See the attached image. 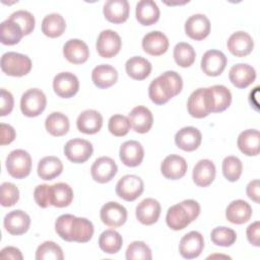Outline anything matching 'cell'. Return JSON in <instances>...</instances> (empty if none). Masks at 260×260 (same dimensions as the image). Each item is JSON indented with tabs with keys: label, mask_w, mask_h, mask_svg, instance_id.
<instances>
[{
	"label": "cell",
	"mask_w": 260,
	"mask_h": 260,
	"mask_svg": "<svg viewBox=\"0 0 260 260\" xmlns=\"http://www.w3.org/2000/svg\"><path fill=\"white\" fill-rule=\"evenodd\" d=\"M99 245L105 253L115 254L122 248L123 239L118 232L114 230H106L99 238Z\"/></svg>",
	"instance_id": "60d3db41"
},
{
	"label": "cell",
	"mask_w": 260,
	"mask_h": 260,
	"mask_svg": "<svg viewBox=\"0 0 260 260\" xmlns=\"http://www.w3.org/2000/svg\"><path fill=\"white\" fill-rule=\"evenodd\" d=\"M130 6L127 0H108L104 5V15L112 23H122L128 19Z\"/></svg>",
	"instance_id": "ffe728a7"
},
{
	"label": "cell",
	"mask_w": 260,
	"mask_h": 260,
	"mask_svg": "<svg viewBox=\"0 0 260 260\" xmlns=\"http://www.w3.org/2000/svg\"><path fill=\"white\" fill-rule=\"evenodd\" d=\"M23 31L18 23L7 18L0 25V41L3 45L12 46L18 44L23 37Z\"/></svg>",
	"instance_id": "8d00e7d4"
},
{
	"label": "cell",
	"mask_w": 260,
	"mask_h": 260,
	"mask_svg": "<svg viewBox=\"0 0 260 260\" xmlns=\"http://www.w3.org/2000/svg\"><path fill=\"white\" fill-rule=\"evenodd\" d=\"M247 239L255 247L260 246V222L257 220L247 228Z\"/></svg>",
	"instance_id": "db71d44e"
},
{
	"label": "cell",
	"mask_w": 260,
	"mask_h": 260,
	"mask_svg": "<svg viewBox=\"0 0 260 260\" xmlns=\"http://www.w3.org/2000/svg\"><path fill=\"white\" fill-rule=\"evenodd\" d=\"M128 119L132 129L141 134L148 132L153 123L151 112L144 106H137L133 108L128 115Z\"/></svg>",
	"instance_id": "7402d4cb"
},
{
	"label": "cell",
	"mask_w": 260,
	"mask_h": 260,
	"mask_svg": "<svg viewBox=\"0 0 260 260\" xmlns=\"http://www.w3.org/2000/svg\"><path fill=\"white\" fill-rule=\"evenodd\" d=\"M74 215L72 214H62L60 215L55 222V231L58 234V236L67 241V242H71L70 240V235H69V231H70V225L72 222Z\"/></svg>",
	"instance_id": "f907efd6"
},
{
	"label": "cell",
	"mask_w": 260,
	"mask_h": 260,
	"mask_svg": "<svg viewBox=\"0 0 260 260\" xmlns=\"http://www.w3.org/2000/svg\"><path fill=\"white\" fill-rule=\"evenodd\" d=\"M143 190V181L136 175H125L116 185V194L125 201L136 200L142 194Z\"/></svg>",
	"instance_id": "8992f818"
},
{
	"label": "cell",
	"mask_w": 260,
	"mask_h": 260,
	"mask_svg": "<svg viewBox=\"0 0 260 260\" xmlns=\"http://www.w3.org/2000/svg\"><path fill=\"white\" fill-rule=\"evenodd\" d=\"M14 106V100L13 95L10 91L1 88V109H0V115L6 116L10 114L13 110Z\"/></svg>",
	"instance_id": "f5cc1de1"
},
{
	"label": "cell",
	"mask_w": 260,
	"mask_h": 260,
	"mask_svg": "<svg viewBox=\"0 0 260 260\" xmlns=\"http://www.w3.org/2000/svg\"><path fill=\"white\" fill-rule=\"evenodd\" d=\"M202 140L201 132L192 126L180 129L175 135L176 145L185 151H193L197 149Z\"/></svg>",
	"instance_id": "e0dca14e"
},
{
	"label": "cell",
	"mask_w": 260,
	"mask_h": 260,
	"mask_svg": "<svg viewBox=\"0 0 260 260\" xmlns=\"http://www.w3.org/2000/svg\"><path fill=\"white\" fill-rule=\"evenodd\" d=\"M215 178V166L210 159H200L194 167L192 179L199 187L209 186Z\"/></svg>",
	"instance_id": "1f68e13d"
},
{
	"label": "cell",
	"mask_w": 260,
	"mask_h": 260,
	"mask_svg": "<svg viewBox=\"0 0 260 260\" xmlns=\"http://www.w3.org/2000/svg\"><path fill=\"white\" fill-rule=\"evenodd\" d=\"M204 89L205 88H198L194 90L188 99V102H187L188 113L194 118L201 119L210 114L205 104Z\"/></svg>",
	"instance_id": "f35d334b"
},
{
	"label": "cell",
	"mask_w": 260,
	"mask_h": 260,
	"mask_svg": "<svg viewBox=\"0 0 260 260\" xmlns=\"http://www.w3.org/2000/svg\"><path fill=\"white\" fill-rule=\"evenodd\" d=\"M63 258L64 255L61 247L52 241L42 243L36 251L37 260H62Z\"/></svg>",
	"instance_id": "7bdbcfd3"
},
{
	"label": "cell",
	"mask_w": 260,
	"mask_h": 260,
	"mask_svg": "<svg viewBox=\"0 0 260 260\" xmlns=\"http://www.w3.org/2000/svg\"><path fill=\"white\" fill-rule=\"evenodd\" d=\"M120 159L130 168L139 166L144 157V149L136 140H128L122 143L120 147Z\"/></svg>",
	"instance_id": "d6986e66"
},
{
	"label": "cell",
	"mask_w": 260,
	"mask_h": 260,
	"mask_svg": "<svg viewBox=\"0 0 260 260\" xmlns=\"http://www.w3.org/2000/svg\"><path fill=\"white\" fill-rule=\"evenodd\" d=\"M69 119L66 115L60 112L51 113L45 121L46 130L53 136L59 137L67 134L69 130Z\"/></svg>",
	"instance_id": "74e56055"
},
{
	"label": "cell",
	"mask_w": 260,
	"mask_h": 260,
	"mask_svg": "<svg viewBox=\"0 0 260 260\" xmlns=\"http://www.w3.org/2000/svg\"><path fill=\"white\" fill-rule=\"evenodd\" d=\"M159 8L152 0H141L136 4V19L142 25H151L159 18Z\"/></svg>",
	"instance_id": "d6a6232c"
},
{
	"label": "cell",
	"mask_w": 260,
	"mask_h": 260,
	"mask_svg": "<svg viewBox=\"0 0 260 260\" xmlns=\"http://www.w3.org/2000/svg\"><path fill=\"white\" fill-rule=\"evenodd\" d=\"M151 258L150 248L142 241H134L127 247V260H150Z\"/></svg>",
	"instance_id": "bcb514c9"
},
{
	"label": "cell",
	"mask_w": 260,
	"mask_h": 260,
	"mask_svg": "<svg viewBox=\"0 0 260 260\" xmlns=\"http://www.w3.org/2000/svg\"><path fill=\"white\" fill-rule=\"evenodd\" d=\"M183 88V80L176 71H166L154 78L148 87V95L155 105H164L179 94Z\"/></svg>",
	"instance_id": "6da1fadb"
},
{
	"label": "cell",
	"mask_w": 260,
	"mask_h": 260,
	"mask_svg": "<svg viewBox=\"0 0 260 260\" xmlns=\"http://www.w3.org/2000/svg\"><path fill=\"white\" fill-rule=\"evenodd\" d=\"M1 69L9 76L20 77L30 71L31 60L26 55L16 52H7L1 57Z\"/></svg>",
	"instance_id": "7a4b0ae2"
},
{
	"label": "cell",
	"mask_w": 260,
	"mask_h": 260,
	"mask_svg": "<svg viewBox=\"0 0 260 260\" xmlns=\"http://www.w3.org/2000/svg\"><path fill=\"white\" fill-rule=\"evenodd\" d=\"M19 199L18 188L10 183L4 182L0 187V203L4 207L13 206Z\"/></svg>",
	"instance_id": "c3c4849f"
},
{
	"label": "cell",
	"mask_w": 260,
	"mask_h": 260,
	"mask_svg": "<svg viewBox=\"0 0 260 260\" xmlns=\"http://www.w3.org/2000/svg\"><path fill=\"white\" fill-rule=\"evenodd\" d=\"M95 47L101 57L112 58L120 52L122 41L116 31L112 29H105L99 35Z\"/></svg>",
	"instance_id": "ba28073f"
},
{
	"label": "cell",
	"mask_w": 260,
	"mask_h": 260,
	"mask_svg": "<svg viewBox=\"0 0 260 260\" xmlns=\"http://www.w3.org/2000/svg\"><path fill=\"white\" fill-rule=\"evenodd\" d=\"M185 32L189 38L201 41L210 32V21L204 14H193L185 22Z\"/></svg>",
	"instance_id": "9a60e30c"
},
{
	"label": "cell",
	"mask_w": 260,
	"mask_h": 260,
	"mask_svg": "<svg viewBox=\"0 0 260 260\" xmlns=\"http://www.w3.org/2000/svg\"><path fill=\"white\" fill-rule=\"evenodd\" d=\"M251 205L242 199H238L231 202L225 209L226 219L235 224H243L247 222L251 218Z\"/></svg>",
	"instance_id": "83f0119b"
},
{
	"label": "cell",
	"mask_w": 260,
	"mask_h": 260,
	"mask_svg": "<svg viewBox=\"0 0 260 260\" xmlns=\"http://www.w3.org/2000/svg\"><path fill=\"white\" fill-rule=\"evenodd\" d=\"M229 78L236 87L246 88L255 81L256 71L249 64L239 63L231 68Z\"/></svg>",
	"instance_id": "44dd1931"
},
{
	"label": "cell",
	"mask_w": 260,
	"mask_h": 260,
	"mask_svg": "<svg viewBox=\"0 0 260 260\" xmlns=\"http://www.w3.org/2000/svg\"><path fill=\"white\" fill-rule=\"evenodd\" d=\"M76 126L84 134H95L103 126V117L95 110H85L79 114Z\"/></svg>",
	"instance_id": "4316f807"
},
{
	"label": "cell",
	"mask_w": 260,
	"mask_h": 260,
	"mask_svg": "<svg viewBox=\"0 0 260 260\" xmlns=\"http://www.w3.org/2000/svg\"><path fill=\"white\" fill-rule=\"evenodd\" d=\"M93 232V224L90 220L84 217H73L69 231L71 242L86 243L92 238Z\"/></svg>",
	"instance_id": "4dcf8cb0"
},
{
	"label": "cell",
	"mask_w": 260,
	"mask_h": 260,
	"mask_svg": "<svg viewBox=\"0 0 260 260\" xmlns=\"http://www.w3.org/2000/svg\"><path fill=\"white\" fill-rule=\"evenodd\" d=\"M228 63L225 55L218 50H208L201 59V69L208 76L220 75Z\"/></svg>",
	"instance_id": "7c38bea8"
},
{
	"label": "cell",
	"mask_w": 260,
	"mask_h": 260,
	"mask_svg": "<svg viewBox=\"0 0 260 260\" xmlns=\"http://www.w3.org/2000/svg\"><path fill=\"white\" fill-rule=\"evenodd\" d=\"M142 48L144 52L151 56H160L167 52L169 40L164 32L153 30L143 37Z\"/></svg>",
	"instance_id": "cb8c5ba5"
},
{
	"label": "cell",
	"mask_w": 260,
	"mask_h": 260,
	"mask_svg": "<svg viewBox=\"0 0 260 260\" xmlns=\"http://www.w3.org/2000/svg\"><path fill=\"white\" fill-rule=\"evenodd\" d=\"M187 168L188 166L184 157L178 154H170L162 160L160 172L167 179L179 180L185 176Z\"/></svg>",
	"instance_id": "ac0fdd59"
},
{
	"label": "cell",
	"mask_w": 260,
	"mask_h": 260,
	"mask_svg": "<svg viewBox=\"0 0 260 260\" xmlns=\"http://www.w3.org/2000/svg\"><path fill=\"white\" fill-rule=\"evenodd\" d=\"M126 73L135 80H143L151 72V64L148 60L140 56H134L127 60L125 64Z\"/></svg>",
	"instance_id": "e575fe53"
},
{
	"label": "cell",
	"mask_w": 260,
	"mask_h": 260,
	"mask_svg": "<svg viewBox=\"0 0 260 260\" xmlns=\"http://www.w3.org/2000/svg\"><path fill=\"white\" fill-rule=\"evenodd\" d=\"M92 144L81 138H73L67 141L64 146V154L66 157L74 164L85 162L92 154Z\"/></svg>",
	"instance_id": "52a82bcc"
},
{
	"label": "cell",
	"mask_w": 260,
	"mask_h": 260,
	"mask_svg": "<svg viewBox=\"0 0 260 260\" xmlns=\"http://www.w3.org/2000/svg\"><path fill=\"white\" fill-rule=\"evenodd\" d=\"M49 199L50 205L59 208L67 207L73 200V190L66 183H55L54 185L50 186Z\"/></svg>",
	"instance_id": "f546056e"
},
{
	"label": "cell",
	"mask_w": 260,
	"mask_h": 260,
	"mask_svg": "<svg viewBox=\"0 0 260 260\" xmlns=\"http://www.w3.org/2000/svg\"><path fill=\"white\" fill-rule=\"evenodd\" d=\"M196 53L188 43H178L174 48V59L180 67H190L195 61Z\"/></svg>",
	"instance_id": "b9f144b4"
},
{
	"label": "cell",
	"mask_w": 260,
	"mask_h": 260,
	"mask_svg": "<svg viewBox=\"0 0 260 260\" xmlns=\"http://www.w3.org/2000/svg\"><path fill=\"white\" fill-rule=\"evenodd\" d=\"M237 144L239 149L248 156L259 154L260 150V134L256 129H248L240 133Z\"/></svg>",
	"instance_id": "f1b7e54d"
},
{
	"label": "cell",
	"mask_w": 260,
	"mask_h": 260,
	"mask_svg": "<svg viewBox=\"0 0 260 260\" xmlns=\"http://www.w3.org/2000/svg\"><path fill=\"white\" fill-rule=\"evenodd\" d=\"M64 57L73 64H82L89 57V49L87 45L78 39L67 41L63 47Z\"/></svg>",
	"instance_id": "d4e9b609"
},
{
	"label": "cell",
	"mask_w": 260,
	"mask_h": 260,
	"mask_svg": "<svg viewBox=\"0 0 260 260\" xmlns=\"http://www.w3.org/2000/svg\"><path fill=\"white\" fill-rule=\"evenodd\" d=\"M247 195L248 197L256 203H259V180L255 179L247 185Z\"/></svg>",
	"instance_id": "6f0895ef"
},
{
	"label": "cell",
	"mask_w": 260,
	"mask_h": 260,
	"mask_svg": "<svg viewBox=\"0 0 260 260\" xmlns=\"http://www.w3.org/2000/svg\"><path fill=\"white\" fill-rule=\"evenodd\" d=\"M210 239L213 244L221 247H230L237 240V234L234 230L226 226H218L211 231Z\"/></svg>",
	"instance_id": "f6af8a7d"
},
{
	"label": "cell",
	"mask_w": 260,
	"mask_h": 260,
	"mask_svg": "<svg viewBox=\"0 0 260 260\" xmlns=\"http://www.w3.org/2000/svg\"><path fill=\"white\" fill-rule=\"evenodd\" d=\"M6 169L9 175L15 179L27 177L31 170V157L23 149L12 150L6 157Z\"/></svg>",
	"instance_id": "277c9868"
},
{
	"label": "cell",
	"mask_w": 260,
	"mask_h": 260,
	"mask_svg": "<svg viewBox=\"0 0 260 260\" xmlns=\"http://www.w3.org/2000/svg\"><path fill=\"white\" fill-rule=\"evenodd\" d=\"M65 28V19L59 13L48 14L42 21V31L49 38H57L62 36Z\"/></svg>",
	"instance_id": "ab89813d"
},
{
	"label": "cell",
	"mask_w": 260,
	"mask_h": 260,
	"mask_svg": "<svg viewBox=\"0 0 260 260\" xmlns=\"http://www.w3.org/2000/svg\"><path fill=\"white\" fill-rule=\"evenodd\" d=\"M9 18L20 25L24 36H27L30 32H32V30L35 28L36 20H35L34 15L30 12H28L26 10H17L15 12H13L9 16Z\"/></svg>",
	"instance_id": "681fc988"
},
{
	"label": "cell",
	"mask_w": 260,
	"mask_h": 260,
	"mask_svg": "<svg viewBox=\"0 0 260 260\" xmlns=\"http://www.w3.org/2000/svg\"><path fill=\"white\" fill-rule=\"evenodd\" d=\"M160 215V204L153 198H146L136 206V217L145 225L155 223Z\"/></svg>",
	"instance_id": "603a6c76"
},
{
	"label": "cell",
	"mask_w": 260,
	"mask_h": 260,
	"mask_svg": "<svg viewBox=\"0 0 260 260\" xmlns=\"http://www.w3.org/2000/svg\"><path fill=\"white\" fill-rule=\"evenodd\" d=\"M108 128L111 134L117 137H121V136H125L129 132L131 125L128 117L120 114H116L110 118Z\"/></svg>",
	"instance_id": "7dc6e473"
},
{
	"label": "cell",
	"mask_w": 260,
	"mask_h": 260,
	"mask_svg": "<svg viewBox=\"0 0 260 260\" xmlns=\"http://www.w3.org/2000/svg\"><path fill=\"white\" fill-rule=\"evenodd\" d=\"M204 248L203 236L196 231L186 234L180 241L179 252L185 259H193L198 257Z\"/></svg>",
	"instance_id": "8fae6325"
},
{
	"label": "cell",
	"mask_w": 260,
	"mask_h": 260,
	"mask_svg": "<svg viewBox=\"0 0 260 260\" xmlns=\"http://www.w3.org/2000/svg\"><path fill=\"white\" fill-rule=\"evenodd\" d=\"M191 221H193V219L182 202L175 204L168 209L166 222L170 229L174 231H181L189 225Z\"/></svg>",
	"instance_id": "484cf974"
},
{
	"label": "cell",
	"mask_w": 260,
	"mask_h": 260,
	"mask_svg": "<svg viewBox=\"0 0 260 260\" xmlns=\"http://www.w3.org/2000/svg\"><path fill=\"white\" fill-rule=\"evenodd\" d=\"M117 165L115 160L109 156H101L94 160L90 168L92 179L101 184L110 182L117 174Z\"/></svg>",
	"instance_id": "4fadbf2b"
},
{
	"label": "cell",
	"mask_w": 260,
	"mask_h": 260,
	"mask_svg": "<svg viewBox=\"0 0 260 260\" xmlns=\"http://www.w3.org/2000/svg\"><path fill=\"white\" fill-rule=\"evenodd\" d=\"M91 79L93 84L99 88H108L117 82L118 72L111 65L101 64L93 68Z\"/></svg>",
	"instance_id": "836d02e7"
},
{
	"label": "cell",
	"mask_w": 260,
	"mask_h": 260,
	"mask_svg": "<svg viewBox=\"0 0 260 260\" xmlns=\"http://www.w3.org/2000/svg\"><path fill=\"white\" fill-rule=\"evenodd\" d=\"M3 223L5 230L9 234L19 236L28 231L30 225V217L26 212L16 209L5 215Z\"/></svg>",
	"instance_id": "5bb4252c"
},
{
	"label": "cell",
	"mask_w": 260,
	"mask_h": 260,
	"mask_svg": "<svg viewBox=\"0 0 260 260\" xmlns=\"http://www.w3.org/2000/svg\"><path fill=\"white\" fill-rule=\"evenodd\" d=\"M100 216L102 221L110 228H119L127 220L126 208L118 202L110 201L101 208Z\"/></svg>",
	"instance_id": "30bf717a"
},
{
	"label": "cell",
	"mask_w": 260,
	"mask_h": 260,
	"mask_svg": "<svg viewBox=\"0 0 260 260\" xmlns=\"http://www.w3.org/2000/svg\"><path fill=\"white\" fill-rule=\"evenodd\" d=\"M1 138H0V144L1 145H6L11 143L16 136L15 130L12 126L5 124V123H1Z\"/></svg>",
	"instance_id": "11a10c76"
},
{
	"label": "cell",
	"mask_w": 260,
	"mask_h": 260,
	"mask_svg": "<svg viewBox=\"0 0 260 260\" xmlns=\"http://www.w3.org/2000/svg\"><path fill=\"white\" fill-rule=\"evenodd\" d=\"M205 104L209 113H220L232 103V93L224 85H212L204 89Z\"/></svg>",
	"instance_id": "3957f363"
},
{
	"label": "cell",
	"mask_w": 260,
	"mask_h": 260,
	"mask_svg": "<svg viewBox=\"0 0 260 260\" xmlns=\"http://www.w3.org/2000/svg\"><path fill=\"white\" fill-rule=\"evenodd\" d=\"M226 46L229 51L236 57H246L253 51L254 42L248 32L239 30L231 35Z\"/></svg>",
	"instance_id": "2e32d148"
},
{
	"label": "cell",
	"mask_w": 260,
	"mask_h": 260,
	"mask_svg": "<svg viewBox=\"0 0 260 260\" xmlns=\"http://www.w3.org/2000/svg\"><path fill=\"white\" fill-rule=\"evenodd\" d=\"M63 171L62 161L53 155L43 157L38 165V175L41 179L49 181L58 177Z\"/></svg>",
	"instance_id": "d590c367"
},
{
	"label": "cell",
	"mask_w": 260,
	"mask_h": 260,
	"mask_svg": "<svg viewBox=\"0 0 260 260\" xmlns=\"http://www.w3.org/2000/svg\"><path fill=\"white\" fill-rule=\"evenodd\" d=\"M46 105L47 98L39 88L27 89L20 99V110L26 117H37L41 115Z\"/></svg>",
	"instance_id": "5b68a950"
},
{
	"label": "cell",
	"mask_w": 260,
	"mask_h": 260,
	"mask_svg": "<svg viewBox=\"0 0 260 260\" xmlns=\"http://www.w3.org/2000/svg\"><path fill=\"white\" fill-rule=\"evenodd\" d=\"M49 189H50L49 185L42 184V185L37 186L34 191L35 201L42 208H47L50 205Z\"/></svg>",
	"instance_id": "816d5d0a"
},
{
	"label": "cell",
	"mask_w": 260,
	"mask_h": 260,
	"mask_svg": "<svg viewBox=\"0 0 260 260\" xmlns=\"http://www.w3.org/2000/svg\"><path fill=\"white\" fill-rule=\"evenodd\" d=\"M0 257L2 259H12V260H22V254L18 248L15 247H5L1 250Z\"/></svg>",
	"instance_id": "9f6ffc18"
},
{
	"label": "cell",
	"mask_w": 260,
	"mask_h": 260,
	"mask_svg": "<svg viewBox=\"0 0 260 260\" xmlns=\"http://www.w3.org/2000/svg\"><path fill=\"white\" fill-rule=\"evenodd\" d=\"M243 165L240 158L234 155L224 157L222 161V174L230 182H236L242 175Z\"/></svg>",
	"instance_id": "ee69618b"
},
{
	"label": "cell",
	"mask_w": 260,
	"mask_h": 260,
	"mask_svg": "<svg viewBox=\"0 0 260 260\" xmlns=\"http://www.w3.org/2000/svg\"><path fill=\"white\" fill-rule=\"evenodd\" d=\"M55 93L63 99H69L75 95L79 89V81L76 75L70 72L58 73L53 80Z\"/></svg>",
	"instance_id": "9c48e42d"
}]
</instances>
